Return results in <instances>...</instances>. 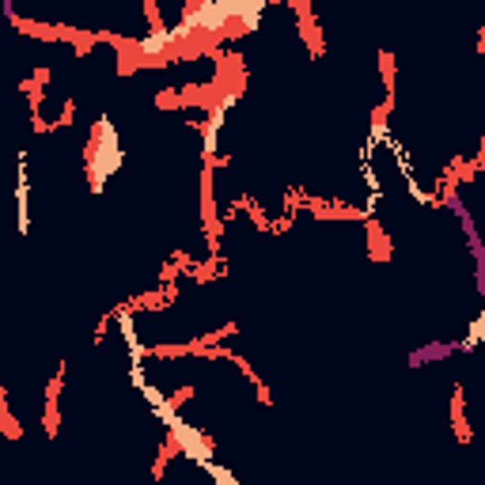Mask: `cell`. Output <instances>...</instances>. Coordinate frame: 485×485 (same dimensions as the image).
Here are the masks:
<instances>
[{
  "mask_svg": "<svg viewBox=\"0 0 485 485\" xmlns=\"http://www.w3.org/2000/svg\"><path fill=\"white\" fill-rule=\"evenodd\" d=\"M148 357H159V360H179V357H190V342L186 345H152V349H144Z\"/></svg>",
  "mask_w": 485,
  "mask_h": 485,
  "instance_id": "cell-10",
  "label": "cell"
},
{
  "mask_svg": "<svg viewBox=\"0 0 485 485\" xmlns=\"http://www.w3.org/2000/svg\"><path fill=\"white\" fill-rule=\"evenodd\" d=\"M459 345L455 342H436V345H425V349H417L414 357H409V364L414 368H421V364H432V360H443V357H451Z\"/></svg>",
  "mask_w": 485,
  "mask_h": 485,
  "instance_id": "cell-7",
  "label": "cell"
},
{
  "mask_svg": "<svg viewBox=\"0 0 485 485\" xmlns=\"http://www.w3.org/2000/svg\"><path fill=\"white\" fill-rule=\"evenodd\" d=\"M144 19L152 23V35H167L164 15H159V4H156V0H144Z\"/></svg>",
  "mask_w": 485,
  "mask_h": 485,
  "instance_id": "cell-13",
  "label": "cell"
},
{
  "mask_svg": "<svg viewBox=\"0 0 485 485\" xmlns=\"http://www.w3.org/2000/svg\"><path fill=\"white\" fill-rule=\"evenodd\" d=\"M61 387H64V364H61V371L50 379V387H46V409H42V425H46V436H58V428H61V414H58V402H61Z\"/></svg>",
  "mask_w": 485,
  "mask_h": 485,
  "instance_id": "cell-2",
  "label": "cell"
},
{
  "mask_svg": "<svg viewBox=\"0 0 485 485\" xmlns=\"http://www.w3.org/2000/svg\"><path fill=\"white\" fill-rule=\"evenodd\" d=\"M451 425H455L459 440L470 443V425H466V394H463V387H455V394H451Z\"/></svg>",
  "mask_w": 485,
  "mask_h": 485,
  "instance_id": "cell-6",
  "label": "cell"
},
{
  "mask_svg": "<svg viewBox=\"0 0 485 485\" xmlns=\"http://www.w3.org/2000/svg\"><path fill=\"white\" fill-rule=\"evenodd\" d=\"M216 270H220V262H205V265H197V270H193V281H209V277H216Z\"/></svg>",
  "mask_w": 485,
  "mask_h": 485,
  "instance_id": "cell-18",
  "label": "cell"
},
{
  "mask_svg": "<svg viewBox=\"0 0 485 485\" xmlns=\"http://www.w3.org/2000/svg\"><path fill=\"white\" fill-rule=\"evenodd\" d=\"M179 455V440H175V432H167V440H164V448H159V455H156V466H152V478H164V470H167V463Z\"/></svg>",
  "mask_w": 485,
  "mask_h": 485,
  "instance_id": "cell-9",
  "label": "cell"
},
{
  "mask_svg": "<svg viewBox=\"0 0 485 485\" xmlns=\"http://www.w3.org/2000/svg\"><path fill=\"white\" fill-rule=\"evenodd\" d=\"M179 296V288L175 285H167V288H159V292H144V296H133L129 303H121V315L125 311H159V307H167Z\"/></svg>",
  "mask_w": 485,
  "mask_h": 485,
  "instance_id": "cell-4",
  "label": "cell"
},
{
  "mask_svg": "<svg viewBox=\"0 0 485 485\" xmlns=\"http://www.w3.org/2000/svg\"><path fill=\"white\" fill-rule=\"evenodd\" d=\"M23 91H27V103H30V110H35V118H38V107H42V99H46V91H42V84L38 80H23Z\"/></svg>",
  "mask_w": 485,
  "mask_h": 485,
  "instance_id": "cell-12",
  "label": "cell"
},
{
  "mask_svg": "<svg viewBox=\"0 0 485 485\" xmlns=\"http://www.w3.org/2000/svg\"><path fill=\"white\" fill-rule=\"evenodd\" d=\"M379 72H383L387 95H394V58H391V53H379Z\"/></svg>",
  "mask_w": 485,
  "mask_h": 485,
  "instance_id": "cell-15",
  "label": "cell"
},
{
  "mask_svg": "<svg viewBox=\"0 0 485 485\" xmlns=\"http://www.w3.org/2000/svg\"><path fill=\"white\" fill-rule=\"evenodd\" d=\"M72 121H76V99H64V107H61V118H58V121H50V129L72 125Z\"/></svg>",
  "mask_w": 485,
  "mask_h": 485,
  "instance_id": "cell-16",
  "label": "cell"
},
{
  "mask_svg": "<svg viewBox=\"0 0 485 485\" xmlns=\"http://www.w3.org/2000/svg\"><path fill=\"white\" fill-rule=\"evenodd\" d=\"M193 398V387H182V391H175L171 398H167V414H175V409L182 406V402H190Z\"/></svg>",
  "mask_w": 485,
  "mask_h": 485,
  "instance_id": "cell-17",
  "label": "cell"
},
{
  "mask_svg": "<svg viewBox=\"0 0 485 485\" xmlns=\"http://www.w3.org/2000/svg\"><path fill=\"white\" fill-rule=\"evenodd\" d=\"M30 80H38V84H50V69H35V76H30Z\"/></svg>",
  "mask_w": 485,
  "mask_h": 485,
  "instance_id": "cell-19",
  "label": "cell"
},
{
  "mask_svg": "<svg viewBox=\"0 0 485 485\" xmlns=\"http://www.w3.org/2000/svg\"><path fill=\"white\" fill-rule=\"evenodd\" d=\"M156 107H159V110H182L179 87H164V91L156 95Z\"/></svg>",
  "mask_w": 485,
  "mask_h": 485,
  "instance_id": "cell-14",
  "label": "cell"
},
{
  "mask_svg": "<svg viewBox=\"0 0 485 485\" xmlns=\"http://www.w3.org/2000/svg\"><path fill=\"white\" fill-rule=\"evenodd\" d=\"M364 228H368V254H371V262H387V258H391V239H387V231L379 228L371 216H364Z\"/></svg>",
  "mask_w": 485,
  "mask_h": 485,
  "instance_id": "cell-5",
  "label": "cell"
},
{
  "mask_svg": "<svg viewBox=\"0 0 485 485\" xmlns=\"http://www.w3.org/2000/svg\"><path fill=\"white\" fill-rule=\"evenodd\" d=\"M0 432L8 436V440H19L23 436V428H19V421H15V414L8 409V391L0 387Z\"/></svg>",
  "mask_w": 485,
  "mask_h": 485,
  "instance_id": "cell-8",
  "label": "cell"
},
{
  "mask_svg": "<svg viewBox=\"0 0 485 485\" xmlns=\"http://www.w3.org/2000/svg\"><path fill=\"white\" fill-rule=\"evenodd\" d=\"M391 110H394V95H387V99L379 103L376 110H371V129H376V133H383V129H387V118H391Z\"/></svg>",
  "mask_w": 485,
  "mask_h": 485,
  "instance_id": "cell-11",
  "label": "cell"
},
{
  "mask_svg": "<svg viewBox=\"0 0 485 485\" xmlns=\"http://www.w3.org/2000/svg\"><path fill=\"white\" fill-rule=\"evenodd\" d=\"M84 164H87V182H91V190H103L107 175H114L118 167H121V144H118V136H114L110 118H99L91 125Z\"/></svg>",
  "mask_w": 485,
  "mask_h": 485,
  "instance_id": "cell-1",
  "label": "cell"
},
{
  "mask_svg": "<svg viewBox=\"0 0 485 485\" xmlns=\"http://www.w3.org/2000/svg\"><path fill=\"white\" fill-rule=\"evenodd\" d=\"M292 12L300 15V35H303V42L311 46V53H315V58H322V50H326V46H322L319 23L311 19V4H307V0H292Z\"/></svg>",
  "mask_w": 485,
  "mask_h": 485,
  "instance_id": "cell-3",
  "label": "cell"
}]
</instances>
